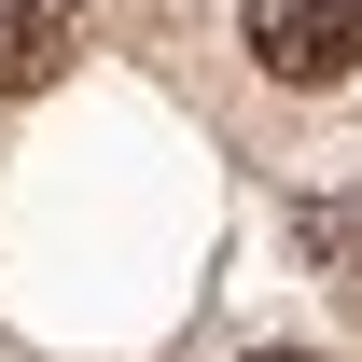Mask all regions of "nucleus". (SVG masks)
<instances>
[{
    "mask_svg": "<svg viewBox=\"0 0 362 362\" xmlns=\"http://www.w3.org/2000/svg\"><path fill=\"white\" fill-rule=\"evenodd\" d=\"M251 70L265 84H349L362 70V0H251Z\"/></svg>",
    "mask_w": 362,
    "mask_h": 362,
    "instance_id": "1",
    "label": "nucleus"
},
{
    "mask_svg": "<svg viewBox=\"0 0 362 362\" xmlns=\"http://www.w3.org/2000/svg\"><path fill=\"white\" fill-rule=\"evenodd\" d=\"M70 70V14L56 0H0V98H42Z\"/></svg>",
    "mask_w": 362,
    "mask_h": 362,
    "instance_id": "2",
    "label": "nucleus"
},
{
    "mask_svg": "<svg viewBox=\"0 0 362 362\" xmlns=\"http://www.w3.org/2000/svg\"><path fill=\"white\" fill-rule=\"evenodd\" d=\"M251 362H307V349H251Z\"/></svg>",
    "mask_w": 362,
    "mask_h": 362,
    "instance_id": "3",
    "label": "nucleus"
}]
</instances>
